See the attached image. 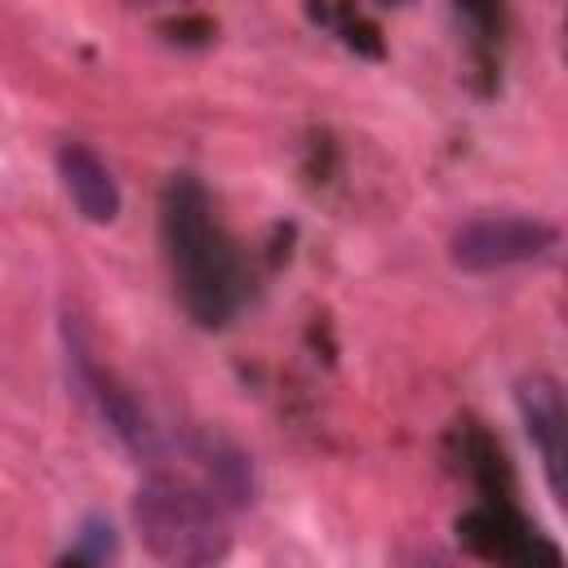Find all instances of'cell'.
Returning a JSON list of instances; mask_svg holds the SVG:
<instances>
[{
	"instance_id": "7",
	"label": "cell",
	"mask_w": 568,
	"mask_h": 568,
	"mask_svg": "<svg viewBox=\"0 0 568 568\" xmlns=\"http://www.w3.org/2000/svg\"><path fill=\"white\" fill-rule=\"evenodd\" d=\"M115 555V528L102 519V515H89L75 532V546H71V559L80 564H102Z\"/></svg>"
},
{
	"instance_id": "3",
	"label": "cell",
	"mask_w": 568,
	"mask_h": 568,
	"mask_svg": "<svg viewBox=\"0 0 568 568\" xmlns=\"http://www.w3.org/2000/svg\"><path fill=\"white\" fill-rule=\"evenodd\" d=\"M559 244V226L546 217H528V213H484L470 217L453 231L448 240V257L457 271L470 275H488V271H506V266H524L546 257Z\"/></svg>"
},
{
	"instance_id": "1",
	"label": "cell",
	"mask_w": 568,
	"mask_h": 568,
	"mask_svg": "<svg viewBox=\"0 0 568 568\" xmlns=\"http://www.w3.org/2000/svg\"><path fill=\"white\" fill-rule=\"evenodd\" d=\"M160 244L182 311L204 328H222L244 297V275L200 178H169L160 195Z\"/></svg>"
},
{
	"instance_id": "2",
	"label": "cell",
	"mask_w": 568,
	"mask_h": 568,
	"mask_svg": "<svg viewBox=\"0 0 568 568\" xmlns=\"http://www.w3.org/2000/svg\"><path fill=\"white\" fill-rule=\"evenodd\" d=\"M133 528L155 559L178 568H204L231 550L222 501L173 475H151L133 493Z\"/></svg>"
},
{
	"instance_id": "5",
	"label": "cell",
	"mask_w": 568,
	"mask_h": 568,
	"mask_svg": "<svg viewBox=\"0 0 568 568\" xmlns=\"http://www.w3.org/2000/svg\"><path fill=\"white\" fill-rule=\"evenodd\" d=\"M58 178H62V191L71 195V204L80 209L84 222H115L120 217V182L115 173L106 169V160L84 146V142H62L58 146Z\"/></svg>"
},
{
	"instance_id": "6",
	"label": "cell",
	"mask_w": 568,
	"mask_h": 568,
	"mask_svg": "<svg viewBox=\"0 0 568 568\" xmlns=\"http://www.w3.org/2000/svg\"><path fill=\"white\" fill-rule=\"evenodd\" d=\"M200 457H204V470H209V484H213V493L222 497V501H231V506H244L248 497H253V470H248V462H244V453L240 448H231V444H204L200 448Z\"/></svg>"
},
{
	"instance_id": "4",
	"label": "cell",
	"mask_w": 568,
	"mask_h": 568,
	"mask_svg": "<svg viewBox=\"0 0 568 568\" xmlns=\"http://www.w3.org/2000/svg\"><path fill=\"white\" fill-rule=\"evenodd\" d=\"M528 444L541 462L546 488L555 497V506H568V408H564V390L555 377H528L515 390Z\"/></svg>"
}]
</instances>
